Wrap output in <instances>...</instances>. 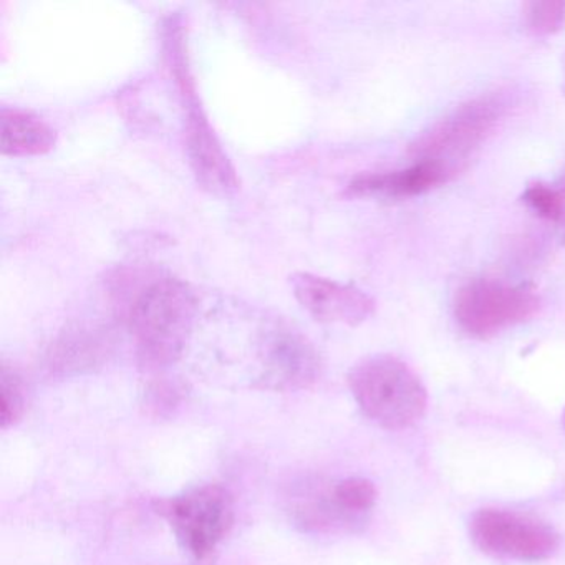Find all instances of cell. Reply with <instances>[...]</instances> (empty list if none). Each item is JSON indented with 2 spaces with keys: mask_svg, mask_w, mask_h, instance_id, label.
Segmentation results:
<instances>
[{
  "mask_svg": "<svg viewBox=\"0 0 565 565\" xmlns=\"http://www.w3.org/2000/svg\"><path fill=\"white\" fill-rule=\"evenodd\" d=\"M114 294L140 365L158 372L177 363L200 312V300L190 284L158 270H124L115 277Z\"/></svg>",
  "mask_w": 565,
  "mask_h": 565,
  "instance_id": "cell-1",
  "label": "cell"
},
{
  "mask_svg": "<svg viewBox=\"0 0 565 565\" xmlns=\"http://www.w3.org/2000/svg\"><path fill=\"white\" fill-rule=\"evenodd\" d=\"M163 51L183 105L184 145L191 170L207 193L230 196L239 188V178L198 97L188 57L186 34L180 19H171L164 24Z\"/></svg>",
  "mask_w": 565,
  "mask_h": 565,
  "instance_id": "cell-2",
  "label": "cell"
},
{
  "mask_svg": "<svg viewBox=\"0 0 565 565\" xmlns=\"http://www.w3.org/2000/svg\"><path fill=\"white\" fill-rule=\"evenodd\" d=\"M349 386L363 415L392 431L415 425L428 405L419 376L392 355L360 360L350 370Z\"/></svg>",
  "mask_w": 565,
  "mask_h": 565,
  "instance_id": "cell-3",
  "label": "cell"
},
{
  "mask_svg": "<svg viewBox=\"0 0 565 565\" xmlns=\"http://www.w3.org/2000/svg\"><path fill=\"white\" fill-rule=\"evenodd\" d=\"M505 110L508 100L502 94L466 102L419 135L409 150L416 161H435L456 174L494 131Z\"/></svg>",
  "mask_w": 565,
  "mask_h": 565,
  "instance_id": "cell-4",
  "label": "cell"
},
{
  "mask_svg": "<svg viewBox=\"0 0 565 565\" xmlns=\"http://www.w3.org/2000/svg\"><path fill=\"white\" fill-rule=\"evenodd\" d=\"M539 307L541 299L531 287L478 279L456 294L455 319L469 337L489 339L531 319Z\"/></svg>",
  "mask_w": 565,
  "mask_h": 565,
  "instance_id": "cell-5",
  "label": "cell"
},
{
  "mask_svg": "<svg viewBox=\"0 0 565 565\" xmlns=\"http://www.w3.org/2000/svg\"><path fill=\"white\" fill-rule=\"evenodd\" d=\"M158 512L180 544L196 558H206L233 527V498L217 484L201 486L167 499Z\"/></svg>",
  "mask_w": 565,
  "mask_h": 565,
  "instance_id": "cell-6",
  "label": "cell"
},
{
  "mask_svg": "<svg viewBox=\"0 0 565 565\" xmlns=\"http://www.w3.org/2000/svg\"><path fill=\"white\" fill-rule=\"evenodd\" d=\"M469 532L486 554L519 561H542L558 547V534L544 522L505 509H481L472 515Z\"/></svg>",
  "mask_w": 565,
  "mask_h": 565,
  "instance_id": "cell-7",
  "label": "cell"
},
{
  "mask_svg": "<svg viewBox=\"0 0 565 565\" xmlns=\"http://www.w3.org/2000/svg\"><path fill=\"white\" fill-rule=\"evenodd\" d=\"M259 362V380L267 388H306L320 373V356L312 343L282 323H273L264 330Z\"/></svg>",
  "mask_w": 565,
  "mask_h": 565,
  "instance_id": "cell-8",
  "label": "cell"
},
{
  "mask_svg": "<svg viewBox=\"0 0 565 565\" xmlns=\"http://www.w3.org/2000/svg\"><path fill=\"white\" fill-rule=\"evenodd\" d=\"M294 297L317 322L356 327L375 312V300L359 287L312 273L290 277Z\"/></svg>",
  "mask_w": 565,
  "mask_h": 565,
  "instance_id": "cell-9",
  "label": "cell"
},
{
  "mask_svg": "<svg viewBox=\"0 0 565 565\" xmlns=\"http://www.w3.org/2000/svg\"><path fill=\"white\" fill-rule=\"evenodd\" d=\"M455 174L435 161H416L412 168L386 173H366L353 178L347 186L350 196L412 198L428 193Z\"/></svg>",
  "mask_w": 565,
  "mask_h": 565,
  "instance_id": "cell-10",
  "label": "cell"
},
{
  "mask_svg": "<svg viewBox=\"0 0 565 565\" xmlns=\"http://www.w3.org/2000/svg\"><path fill=\"white\" fill-rule=\"evenodd\" d=\"M57 143V131L39 115L18 107L0 111V148L6 157H39Z\"/></svg>",
  "mask_w": 565,
  "mask_h": 565,
  "instance_id": "cell-11",
  "label": "cell"
},
{
  "mask_svg": "<svg viewBox=\"0 0 565 565\" xmlns=\"http://www.w3.org/2000/svg\"><path fill=\"white\" fill-rule=\"evenodd\" d=\"M333 495L350 518L363 524L365 515L375 505L376 489L369 479L349 478L333 484Z\"/></svg>",
  "mask_w": 565,
  "mask_h": 565,
  "instance_id": "cell-12",
  "label": "cell"
},
{
  "mask_svg": "<svg viewBox=\"0 0 565 565\" xmlns=\"http://www.w3.org/2000/svg\"><path fill=\"white\" fill-rule=\"evenodd\" d=\"M0 395H2V409H0V425L2 428L15 425L24 416L28 406L24 382L15 370L2 366L0 373Z\"/></svg>",
  "mask_w": 565,
  "mask_h": 565,
  "instance_id": "cell-13",
  "label": "cell"
},
{
  "mask_svg": "<svg viewBox=\"0 0 565 565\" xmlns=\"http://www.w3.org/2000/svg\"><path fill=\"white\" fill-rule=\"evenodd\" d=\"M100 349L102 342L98 337H92L90 333L85 332L74 333L57 343L52 362L61 366L90 365L97 360Z\"/></svg>",
  "mask_w": 565,
  "mask_h": 565,
  "instance_id": "cell-14",
  "label": "cell"
},
{
  "mask_svg": "<svg viewBox=\"0 0 565 565\" xmlns=\"http://www.w3.org/2000/svg\"><path fill=\"white\" fill-rule=\"evenodd\" d=\"M524 203L534 213L552 223H564L565 221V190L564 188L551 186V184L534 183L522 194Z\"/></svg>",
  "mask_w": 565,
  "mask_h": 565,
  "instance_id": "cell-15",
  "label": "cell"
},
{
  "mask_svg": "<svg viewBox=\"0 0 565 565\" xmlns=\"http://www.w3.org/2000/svg\"><path fill=\"white\" fill-rule=\"evenodd\" d=\"M525 25L534 35H552L565 25V2L534 0L524 6Z\"/></svg>",
  "mask_w": 565,
  "mask_h": 565,
  "instance_id": "cell-16",
  "label": "cell"
},
{
  "mask_svg": "<svg viewBox=\"0 0 565 565\" xmlns=\"http://www.w3.org/2000/svg\"><path fill=\"white\" fill-rule=\"evenodd\" d=\"M180 392L178 386L171 383H158L148 392L147 405L151 415L164 416L171 413V409L180 403Z\"/></svg>",
  "mask_w": 565,
  "mask_h": 565,
  "instance_id": "cell-17",
  "label": "cell"
},
{
  "mask_svg": "<svg viewBox=\"0 0 565 565\" xmlns=\"http://www.w3.org/2000/svg\"><path fill=\"white\" fill-rule=\"evenodd\" d=\"M564 94H565V55H564Z\"/></svg>",
  "mask_w": 565,
  "mask_h": 565,
  "instance_id": "cell-18",
  "label": "cell"
}]
</instances>
